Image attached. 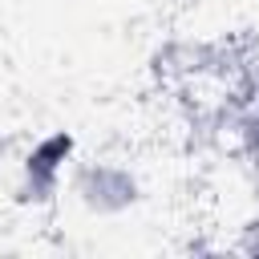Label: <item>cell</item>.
I'll return each mask as SVG.
<instances>
[{"label": "cell", "mask_w": 259, "mask_h": 259, "mask_svg": "<svg viewBox=\"0 0 259 259\" xmlns=\"http://www.w3.org/2000/svg\"><path fill=\"white\" fill-rule=\"evenodd\" d=\"M69 194L77 198V206L93 219H117L125 214L142 186H138V174L121 162H81L73 174H69Z\"/></svg>", "instance_id": "6da1fadb"}, {"label": "cell", "mask_w": 259, "mask_h": 259, "mask_svg": "<svg viewBox=\"0 0 259 259\" xmlns=\"http://www.w3.org/2000/svg\"><path fill=\"white\" fill-rule=\"evenodd\" d=\"M69 154H73V138L69 134H53V138H40L20 170H16V194L24 202H49L61 182H65V170H69Z\"/></svg>", "instance_id": "7a4b0ae2"}]
</instances>
